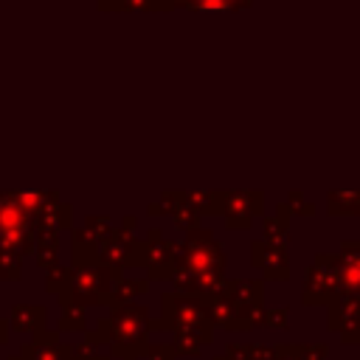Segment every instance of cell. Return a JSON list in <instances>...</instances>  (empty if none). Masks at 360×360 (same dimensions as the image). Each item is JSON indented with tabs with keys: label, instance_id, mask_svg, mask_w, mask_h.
<instances>
[{
	"label": "cell",
	"instance_id": "cell-4",
	"mask_svg": "<svg viewBox=\"0 0 360 360\" xmlns=\"http://www.w3.org/2000/svg\"><path fill=\"white\" fill-rule=\"evenodd\" d=\"M287 211H295V214H312V205L304 202V194L301 191H290V202H284Z\"/></svg>",
	"mask_w": 360,
	"mask_h": 360
},
{
	"label": "cell",
	"instance_id": "cell-1",
	"mask_svg": "<svg viewBox=\"0 0 360 360\" xmlns=\"http://www.w3.org/2000/svg\"><path fill=\"white\" fill-rule=\"evenodd\" d=\"M262 191H219V214H225L231 228H248L253 214L262 211Z\"/></svg>",
	"mask_w": 360,
	"mask_h": 360
},
{
	"label": "cell",
	"instance_id": "cell-3",
	"mask_svg": "<svg viewBox=\"0 0 360 360\" xmlns=\"http://www.w3.org/2000/svg\"><path fill=\"white\" fill-rule=\"evenodd\" d=\"M329 214H360V191H329Z\"/></svg>",
	"mask_w": 360,
	"mask_h": 360
},
{
	"label": "cell",
	"instance_id": "cell-2",
	"mask_svg": "<svg viewBox=\"0 0 360 360\" xmlns=\"http://www.w3.org/2000/svg\"><path fill=\"white\" fill-rule=\"evenodd\" d=\"M256 0H155V8L174 11V8H191V11H242L253 6Z\"/></svg>",
	"mask_w": 360,
	"mask_h": 360
},
{
	"label": "cell",
	"instance_id": "cell-5",
	"mask_svg": "<svg viewBox=\"0 0 360 360\" xmlns=\"http://www.w3.org/2000/svg\"><path fill=\"white\" fill-rule=\"evenodd\" d=\"M112 6L127 11H146V8H155V0H112Z\"/></svg>",
	"mask_w": 360,
	"mask_h": 360
}]
</instances>
